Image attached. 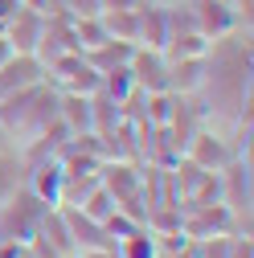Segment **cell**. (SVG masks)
I'll return each mask as SVG.
<instances>
[{
	"label": "cell",
	"instance_id": "6da1fadb",
	"mask_svg": "<svg viewBox=\"0 0 254 258\" xmlns=\"http://www.w3.org/2000/svg\"><path fill=\"white\" fill-rule=\"evenodd\" d=\"M45 82L57 90V94H94L99 90V70L74 49V53H61V57H49L45 61Z\"/></svg>",
	"mask_w": 254,
	"mask_h": 258
},
{
	"label": "cell",
	"instance_id": "7a4b0ae2",
	"mask_svg": "<svg viewBox=\"0 0 254 258\" xmlns=\"http://www.w3.org/2000/svg\"><path fill=\"white\" fill-rule=\"evenodd\" d=\"M184 9H188L193 29H197L205 41H217V37L238 33V29H242V13L230 5V0H184Z\"/></svg>",
	"mask_w": 254,
	"mask_h": 258
},
{
	"label": "cell",
	"instance_id": "3957f363",
	"mask_svg": "<svg viewBox=\"0 0 254 258\" xmlns=\"http://www.w3.org/2000/svg\"><path fill=\"white\" fill-rule=\"evenodd\" d=\"M184 156L193 160V164L209 168V172H221L230 160H238L234 144H230V132H213V127H205V123L193 132V140L184 144Z\"/></svg>",
	"mask_w": 254,
	"mask_h": 258
},
{
	"label": "cell",
	"instance_id": "277c9868",
	"mask_svg": "<svg viewBox=\"0 0 254 258\" xmlns=\"http://www.w3.org/2000/svg\"><path fill=\"white\" fill-rule=\"evenodd\" d=\"M127 74H132L136 90H144V94H160V90H168V57H164L160 49H144V45H136L132 57H127Z\"/></svg>",
	"mask_w": 254,
	"mask_h": 258
},
{
	"label": "cell",
	"instance_id": "5b68a950",
	"mask_svg": "<svg viewBox=\"0 0 254 258\" xmlns=\"http://www.w3.org/2000/svg\"><path fill=\"white\" fill-rule=\"evenodd\" d=\"M41 29H45V13L41 9H29L21 5L9 21H5V41L13 45V53H37V41H41Z\"/></svg>",
	"mask_w": 254,
	"mask_h": 258
},
{
	"label": "cell",
	"instance_id": "8992f818",
	"mask_svg": "<svg viewBox=\"0 0 254 258\" xmlns=\"http://www.w3.org/2000/svg\"><path fill=\"white\" fill-rule=\"evenodd\" d=\"M41 78H45V70H41V61L33 53H13L5 66H0V103H5L9 94L25 90V86H37Z\"/></svg>",
	"mask_w": 254,
	"mask_h": 258
},
{
	"label": "cell",
	"instance_id": "52a82bcc",
	"mask_svg": "<svg viewBox=\"0 0 254 258\" xmlns=\"http://www.w3.org/2000/svg\"><path fill=\"white\" fill-rule=\"evenodd\" d=\"M57 209H61V217H66V230H70L74 250H99V246H115V242L107 238V230H103V221L86 217V213H82V209H74V205H57Z\"/></svg>",
	"mask_w": 254,
	"mask_h": 258
},
{
	"label": "cell",
	"instance_id": "ba28073f",
	"mask_svg": "<svg viewBox=\"0 0 254 258\" xmlns=\"http://www.w3.org/2000/svg\"><path fill=\"white\" fill-rule=\"evenodd\" d=\"M160 254V238L140 221L136 230H127L123 238H115V258H156Z\"/></svg>",
	"mask_w": 254,
	"mask_h": 258
},
{
	"label": "cell",
	"instance_id": "9c48e42d",
	"mask_svg": "<svg viewBox=\"0 0 254 258\" xmlns=\"http://www.w3.org/2000/svg\"><path fill=\"white\" fill-rule=\"evenodd\" d=\"M21 188H25V160L17 148H5L0 152V205L13 201Z\"/></svg>",
	"mask_w": 254,
	"mask_h": 258
},
{
	"label": "cell",
	"instance_id": "30bf717a",
	"mask_svg": "<svg viewBox=\"0 0 254 258\" xmlns=\"http://www.w3.org/2000/svg\"><path fill=\"white\" fill-rule=\"evenodd\" d=\"M132 49H136V45H127V41H103V45L86 49L82 57H86V61H90V66L99 70V74H107V70H115V66H127Z\"/></svg>",
	"mask_w": 254,
	"mask_h": 258
},
{
	"label": "cell",
	"instance_id": "8fae6325",
	"mask_svg": "<svg viewBox=\"0 0 254 258\" xmlns=\"http://www.w3.org/2000/svg\"><path fill=\"white\" fill-rule=\"evenodd\" d=\"M74 209H82V213H86V217H94V221H107V217L115 213V201H111V192L99 184V188H94L82 205H74Z\"/></svg>",
	"mask_w": 254,
	"mask_h": 258
},
{
	"label": "cell",
	"instance_id": "7c38bea8",
	"mask_svg": "<svg viewBox=\"0 0 254 258\" xmlns=\"http://www.w3.org/2000/svg\"><path fill=\"white\" fill-rule=\"evenodd\" d=\"M226 258H254V242H250V234H230V250H226Z\"/></svg>",
	"mask_w": 254,
	"mask_h": 258
},
{
	"label": "cell",
	"instance_id": "4fadbf2b",
	"mask_svg": "<svg viewBox=\"0 0 254 258\" xmlns=\"http://www.w3.org/2000/svg\"><path fill=\"white\" fill-rule=\"evenodd\" d=\"M74 258H115V246H99V250H74Z\"/></svg>",
	"mask_w": 254,
	"mask_h": 258
},
{
	"label": "cell",
	"instance_id": "5bb4252c",
	"mask_svg": "<svg viewBox=\"0 0 254 258\" xmlns=\"http://www.w3.org/2000/svg\"><path fill=\"white\" fill-rule=\"evenodd\" d=\"M9 57H13V45L5 41V33H0V66H5V61H9Z\"/></svg>",
	"mask_w": 254,
	"mask_h": 258
},
{
	"label": "cell",
	"instance_id": "9a60e30c",
	"mask_svg": "<svg viewBox=\"0 0 254 258\" xmlns=\"http://www.w3.org/2000/svg\"><path fill=\"white\" fill-rule=\"evenodd\" d=\"M156 258H188V250H160Z\"/></svg>",
	"mask_w": 254,
	"mask_h": 258
},
{
	"label": "cell",
	"instance_id": "2e32d148",
	"mask_svg": "<svg viewBox=\"0 0 254 258\" xmlns=\"http://www.w3.org/2000/svg\"><path fill=\"white\" fill-rule=\"evenodd\" d=\"M5 148H13V140H9V132H5V123H0V152Z\"/></svg>",
	"mask_w": 254,
	"mask_h": 258
}]
</instances>
